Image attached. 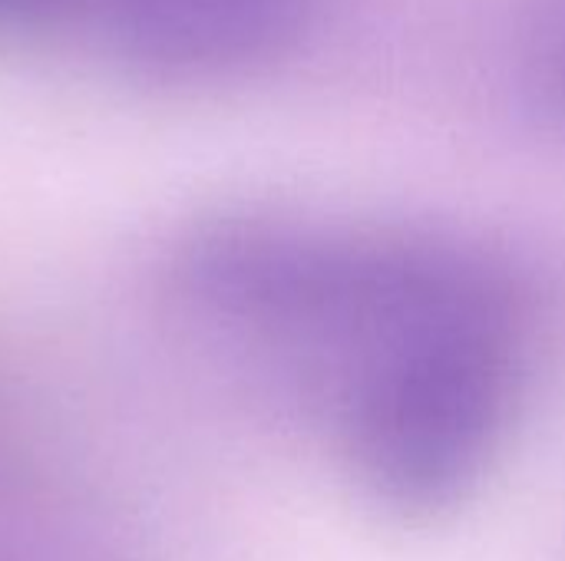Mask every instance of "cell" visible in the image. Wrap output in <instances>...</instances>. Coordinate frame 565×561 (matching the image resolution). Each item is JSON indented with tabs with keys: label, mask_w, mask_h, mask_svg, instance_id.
Returning a JSON list of instances; mask_svg holds the SVG:
<instances>
[{
	"label": "cell",
	"mask_w": 565,
	"mask_h": 561,
	"mask_svg": "<svg viewBox=\"0 0 565 561\" xmlns=\"http://www.w3.org/2000/svg\"><path fill=\"white\" fill-rule=\"evenodd\" d=\"M225 291L295 347L351 473L387 506L454 503L497 450L520 380V308L473 251L291 228L228 248Z\"/></svg>",
	"instance_id": "1"
},
{
	"label": "cell",
	"mask_w": 565,
	"mask_h": 561,
	"mask_svg": "<svg viewBox=\"0 0 565 561\" xmlns=\"http://www.w3.org/2000/svg\"><path fill=\"white\" fill-rule=\"evenodd\" d=\"M63 0H0V20H33L60 10Z\"/></svg>",
	"instance_id": "4"
},
{
	"label": "cell",
	"mask_w": 565,
	"mask_h": 561,
	"mask_svg": "<svg viewBox=\"0 0 565 561\" xmlns=\"http://www.w3.org/2000/svg\"><path fill=\"white\" fill-rule=\"evenodd\" d=\"M113 13L136 66L212 79L281 56L305 33L315 0H116Z\"/></svg>",
	"instance_id": "2"
},
{
	"label": "cell",
	"mask_w": 565,
	"mask_h": 561,
	"mask_svg": "<svg viewBox=\"0 0 565 561\" xmlns=\"http://www.w3.org/2000/svg\"><path fill=\"white\" fill-rule=\"evenodd\" d=\"M510 46L526 103L565 126V0H520Z\"/></svg>",
	"instance_id": "3"
}]
</instances>
